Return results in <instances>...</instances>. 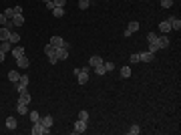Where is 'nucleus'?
Listing matches in <instances>:
<instances>
[{"instance_id": "nucleus-30", "label": "nucleus", "mask_w": 181, "mask_h": 135, "mask_svg": "<svg viewBox=\"0 0 181 135\" xmlns=\"http://www.w3.org/2000/svg\"><path fill=\"white\" fill-rule=\"evenodd\" d=\"M89 4H90V0H79V8H81V10H87V8H89Z\"/></svg>"}, {"instance_id": "nucleus-4", "label": "nucleus", "mask_w": 181, "mask_h": 135, "mask_svg": "<svg viewBox=\"0 0 181 135\" xmlns=\"http://www.w3.org/2000/svg\"><path fill=\"white\" fill-rule=\"evenodd\" d=\"M57 58H58V61H67V58H68V44L67 43L57 48Z\"/></svg>"}, {"instance_id": "nucleus-20", "label": "nucleus", "mask_w": 181, "mask_h": 135, "mask_svg": "<svg viewBox=\"0 0 181 135\" xmlns=\"http://www.w3.org/2000/svg\"><path fill=\"white\" fill-rule=\"evenodd\" d=\"M157 43H159V47H161V48L169 47V36H157Z\"/></svg>"}, {"instance_id": "nucleus-3", "label": "nucleus", "mask_w": 181, "mask_h": 135, "mask_svg": "<svg viewBox=\"0 0 181 135\" xmlns=\"http://www.w3.org/2000/svg\"><path fill=\"white\" fill-rule=\"evenodd\" d=\"M32 133L34 135H48V133H50V129L44 127L40 121H36V123H32Z\"/></svg>"}, {"instance_id": "nucleus-23", "label": "nucleus", "mask_w": 181, "mask_h": 135, "mask_svg": "<svg viewBox=\"0 0 181 135\" xmlns=\"http://www.w3.org/2000/svg\"><path fill=\"white\" fill-rule=\"evenodd\" d=\"M121 77H123V79L131 77V67H129V65H125V67H121Z\"/></svg>"}, {"instance_id": "nucleus-8", "label": "nucleus", "mask_w": 181, "mask_h": 135, "mask_svg": "<svg viewBox=\"0 0 181 135\" xmlns=\"http://www.w3.org/2000/svg\"><path fill=\"white\" fill-rule=\"evenodd\" d=\"M137 30H139V22H137V20H133V22H129V26H127V30H125V36H131V34H133V32H137Z\"/></svg>"}, {"instance_id": "nucleus-2", "label": "nucleus", "mask_w": 181, "mask_h": 135, "mask_svg": "<svg viewBox=\"0 0 181 135\" xmlns=\"http://www.w3.org/2000/svg\"><path fill=\"white\" fill-rule=\"evenodd\" d=\"M28 81H30V79L26 77V75H20L18 83L14 85V87H16V93H18V95H20V93H24L26 89H28Z\"/></svg>"}, {"instance_id": "nucleus-22", "label": "nucleus", "mask_w": 181, "mask_h": 135, "mask_svg": "<svg viewBox=\"0 0 181 135\" xmlns=\"http://www.w3.org/2000/svg\"><path fill=\"white\" fill-rule=\"evenodd\" d=\"M159 48H161V47H159L157 39H155V40H153V43H149V48H147V51H149V53H157Z\"/></svg>"}, {"instance_id": "nucleus-12", "label": "nucleus", "mask_w": 181, "mask_h": 135, "mask_svg": "<svg viewBox=\"0 0 181 135\" xmlns=\"http://www.w3.org/2000/svg\"><path fill=\"white\" fill-rule=\"evenodd\" d=\"M40 123H42L44 127H53V123H54V119H53V115H44V117H40Z\"/></svg>"}, {"instance_id": "nucleus-27", "label": "nucleus", "mask_w": 181, "mask_h": 135, "mask_svg": "<svg viewBox=\"0 0 181 135\" xmlns=\"http://www.w3.org/2000/svg\"><path fill=\"white\" fill-rule=\"evenodd\" d=\"M6 127H8V129H16V119L14 117H8V119H6Z\"/></svg>"}, {"instance_id": "nucleus-15", "label": "nucleus", "mask_w": 181, "mask_h": 135, "mask_svg": "<svg viewBox=\"0 0 181 135\" xmlns=\"http://www.w3.org/2000/svg\"><path fill=\"white\" fill-rule=\"evenodd\" d=\"M48 43L53 44L54 48H58V47H62V44H65V40H62L61 36H50V40H48Z\"/></svg>"}, {"instance_id": "nucleus-7", "label": "nucleus", "mask_w": 181, "mask_h": 135, "mask_svg": "<svg viewBox=\"0 0 181 135\" xmlns=\"http://www.w3.org/2000/svg\"><path fill=\"white\" fill-rule=\"evenodd\" d=\"M87 131V121H76L75 123V127H72V133H85Z\"/></svg>"}, {"instance_id": "nucleus-13", "label": "nucleus", "mask_w": 181, "mask_h": 135, "mask_svg": "<svg viewBox=\"0 0 181 135\" xmlns=\"http://www.w3.org/2000/svg\"><path fill=\"white\" fill-rule=\"evenodd\" d=\"M8 43L12 44V47H14V44H18L20 43V34L18 32H12V30H10V36H8Z\"/></svg>"}, {"instance_id": "nucleus-25", "label": "nucleus", "mask_w": 181, "mask_h": 135, "mask_svg": "<svg viewBox=\"0 0 181 135\" xmlns=\"http://www.w3.org/2000/svg\"><path fill=\"white\" fill-rule=\"evenodd\" d=\"M16 111H18V115H26V113H28V107L18 103V105H16Z\"/></svg>"}, {"instance_id": "nucleus-29", "label": "nucleus", "mask_w": 181, "mask_h": 135, "mask_svg": "<svg viewBox=\"0 0 181 135\" xmlns=\"http://www.w3.org/2000/svg\"><path fill=\"white\" fill-rule=\"evenodd\" d=\"M129 133H131V135H139V133H141V127H139V125H131V127H129Z\"/></svg>"}, {"instance_id": "nucleus-19", "label": "nucleus", "mask_w": 181, "mask_h": 135, "mask_svg": "<svg viewBox=\"0 0 181 135\" xmlns=\"http://www.w3.org/2000/svg\"><path fill=\"white\" fill-rule=\"evenodd\" d=\"M8 36H10V30L6 26H0V40H8Z\"/></svg>"}, {"instance_id": "nucleus-34", "label": "nucleus", "mask_w": 181, "mask_h": 135, "mask_svg": "<svg viewBox=\"0 0 181 135\" xmlns=\"http://www.w3.org/2000/svg\"><path fill=\"white\" fill-rule=\"evenodd\" d=\"M4 16H6V18H12V16H14V8H6L4 10Z\"/></svg>"}, {"instance_id": "nucleus-44", "label": "nucleus", "mask_w": 181, "mask_h": 135, "mask_svg": "<svg viewBox=\"0 0 181 135\" xmlns=\"http://www.w3.org/2000/svg\"><path fill=\"white\" fill-rule=\"evenodd\" d=\"M42 2H48V0H42Z\"/></svg>"}, {"instance_id": "nucleus-39", "label": "nucleus", "mask_w": 181, "mask_h": 135, "mask_svg": "<svg viewBox=\"0 0 181 135\" xmlns=\"http://www.w3.org/2000/svg\"><path fill=\"white\" fill-rule=\"evenodd\" d=\"M131 63H139V53L131 54Z\"/></svg>"}, {"instance_id": "nucleus-5", "label": "nucleus", "mask_w": 181, "mask_h": 135, "mask_svg": "<svg viewBox=\"0 0 181 135\" xmlns=\"http://www.w3.org/2000/svg\"><path fill=\"white\" fill-rule=\"evenodd\" d=\"M153 58H155V53H149V51L139 53V63H151Z\"/></svg>"}, {"instance_id": "nucleus-42", "label": "nucleus", "mask_w": 181, "mask_h": 135, "mask_svg": "<svg viewBox=\"0 0 181 135\" xmlns=\"http://www.w3.org/2000/svg\"><path fill=\"white\" fill-rule=\"evenodd\" d=\"M48 61H50V63H53V65H57V63H58V58H57V54H54V57H48Z\"/></svg>"}, {"instance_id": "nucleus-10", "label": "nucleus", "mask_w": 181, "mask_h": 135, "mask_svg": "<svg viewBox=\"0 0 181 135\" xmlns=\"http://www.w3.org/2000/svg\"><path fill=\"white\" fill-rule=\"evenodd\" d=\"M16 67H20V69H28L30 67V61L26 58V54L20 57V58H16Z\"/></svg>"}, {"instance_id": "nucleus-21", "label": "nucleus", "mask_w": 181, "mask_h": 135, "mask_svg": "<svg viewBox=\"0 0 181 135\" xmlns=\"http://www.w3.org/2000/svg\"><path fill=\"white\" fill-rule=\"evenodd\" d=\"M0 51H2V53H10V51H12V44H10L8 40H2V44H0Z\"/></svg>"}, {"instance_id": "nucleus-32", "label": "nucleus", "mask_w": 181, "mask_h": 135, "mask_svg": "<svg viewBox=\"0 0 181 135\" xmlns=\"http://www.w3.org/2000/svg\"><path fill=\"white\" fill-rule=\"evenodd\" d=\"M95 73H97V75H107V71H105V67H103V65L95 67Z\"/></svg>"}, {"instance_id": "nucleus-38", "label": "nucleus", "mask_w": 181, "mask_h": 135, "mask_svg": "<svg viewBox=\"0 0 181 135\" xmlns=\"http://www.w3.org/2000/svg\"><path fill=\"white\" fill-rule=\"evenodd\" d=\"M54 2V6H62V8H65V2H67V0H53Z\"/></svg>"}, {"instance_id": "nucleus-26", "label": "nucleus", "mask_w": 181, "mask_h": 135, "mask_svg": "<svg viewBox=\"0 0 181 135\" xmlns=\"http://www.w3.org/2000/svg\"><path fill=\"white\" fill-rule=\"evenodd\" d=\"M53 14L57 16V18H61V16L65 14V8H62V6H54V8H53Z\"/></svg>"}, {"instance_id": "nucleus-41", "label": "nucleus", "mask_w": 181, "mask_h": 135, "mask_svg": "<svg viewBox=\"0 0 181 135\" xmlns=\"http://www.w3.org/2000/svg\"><path fill=\"white\" fill-rule=\"evenodd\" d=\"M14 14H22V6H14Z\"/></svg>"}, {"instance_id": "nucleus-6", "label": "nucleus", "mask_w": 181, "mask_h": 135, "mask_svg": "<svg viewBox=\"0 0 181 135\" xmlns=\"http://www.w3.org/2000/svg\"><path fill=\"white\" fill-rule=\"evenodd\" d=\"M165 20L171 24V30H179V28H181V20L177 18V16H167Z\"/></svg>"}, {"instance_id": "nucleus-33", "label": "nucleus", "mask_w": 181, "mask_h": 135, "mask_svg": "<svg viewBox=\"0 0 181 135\" xmlns=\"http://www.w3.org/2000/svg\"><path fill=\"white\" fill-rule=\"evenodd\" d=\"M79 119H81V121H87V123H89V113H87V111H81V113H79Z\"/></svg>"}, {"instance_id": "nucleus-16", "label": "nucleus", "mask_w": 181, "mask_h": 135, "mask_svg": "<svg viewBox=\"0 0 181 135\" xmlns=\"http://www.w3.org/2000/svg\"><path fill=\"white\" fill-rule=\"evenodd\" d=\"M10 20L14 22V26H22V24H24V16H22V14H14Z\"/></svg>"}, {"instance_id": "nucleus-24", "label": "nucleus", "mask_w": 181, "mask_h": 135, "mask_svg": "<svg viewBox=\"0 0 181 135\" xmlns=\"http://www.w3.org/2000/svg\"><path fill=\"white\" fill-rule=\"evenodd\" d=\"M8 79H10V81H12V83L16 85V83H18V79H20V75H18L16 71H8Z\"/></svg>"}, {"instance_id": "nucleus-43", "label": "nucleus", "mask_w": 181, "mask_h": 135, "mask_svg": "<svg viewBox=\"0 0 181 135\" xmlns=\"http://www.w3.org/2000/svg\"><path fill=\"white\" fill-rule=\"evenodd\" d=\"M4 57H6V53H2V51H0V63L4 61Z\"/></svg>"}, {"instance_id": "nucleus-14", "label": "nucleus", "mask_w": 181, "mask_h": 135, "mask_svg": "<svg viewBox=\"0 0 181 135\" xmlns=\"http://www.w3.org/2000/svg\"><path fill=\"white\" fill-rule=\"evenodd\" d=\"M18 103H22V105H28V103H30V93H28V91L20 93V97H18Z\"/></svg>"}, {"instance_id": "nucleus-1", "label": "nucleus", "mask_w": 181, "mask_h": 135, "mask_svg": "<svg viewBox=\"0 0 181 135\" xmlns=\"http://www.w3.org/2000/svg\"><path fill=\"white\" fill-rule=\"evenodd\" d=\"M90 65H87V67L83 69H75V75H76V81H79V85H85L87 81H89V73H90Z\"/></svg>"}, {"instance_id": "nucleus-36", "label": "nucleus", "mask_w": 181, "mask_h": 135, "mask_svg": "<svg viewBox=\"0 0 181 135\" xmlns=\"http://www.w3.org/2000/svg\"><path fill=\"white\" fill-rule=\"evenodd\" d=\"M155 39H157V32H149L147 34V40H149V43H153Z\"/></svg>"}, {"instance_id": "nucleus-28", "label": "nucleus", "mask_w": 181, "mask_h": 135, "mask_svg": "<svg viewBox=\"0 0 181 135\" xmlns=\"http://www.w3.org/2000/svg\"><path fill=\"white\" fill-rule=\"evenodd\" d=\"M28 117L32 123H36V121H40V115H38V111H28Z\"/></svg>"}, {"instance_id": "nucleus-18", "label": "nucleus", "mask_w": 181, "mask_h": 135, "mask_svg": "<svg viewBox=\"0 0 181 135\" xmlns=\"http://www.w3.org/2000/svg\"><path fill=\"white\" fill-rule=\"evenodd\" d=\"M159 30H161V32H169V30H171V24L167 22V20H161V22H159Z\"/></svg>"}, {"instance_id": "nucleus-37", "label": "nucleus", "mask_w": 181, "mask_h": 135, "mask_svg": "<svg viewBox=\"0 0 181 135\" xmlns=\"http://www.w3.org/2000/svg\"><path fill=\"white\" fill-rule=\"evenodd\" d=\"M6 22H8V18H6V16H4V12H2V14H0V26H4Z\"/></svg>"}, {"instance_id": "nucleus-40", "label": "nucleus", "mask_w": 181, "mask_h": 135, "mask_svg": "<svg viewBox=\"0 0 181 135\" xmlns=\"http://www.w3.org/2000/svg\"><path fill=\"white\" fill-rule=\"evenodd\" d=\"M44 4H46V8H48V10H53V8H54V2H53V0H48V2H44Z\"/></svg>"}, {"instance_id": "nucleus-35", "label": "nucleus", "mask_w": 181, "mask_h": 135, "mask_svg": "<svg viewBox=\"0 0 181 135\" xmlns=\"http://www.w3.org/2000/svg\"><path fill=\"white\" fill-rule=\"evenodd\" d=\"M103 67H105V71L109 73V71H113V69H115V65L113 63H103Z\"/></svg>"}, {"instance_id": "nucleus-9", "label": "nucleus", "mask_w": 181, "mask_h": 135, "mask_svg": "<svg viewBox=\"0 0 181 135\" xmlns=\"http://www.w3.org/2000/svg\"><path fill=\"white\" fill-rule=\"evenodd\" d=\"M10 53H12V57H14V61H16V58L24 57V47H18V44H14V47H12V51H10Z\"/></svg>"}, {"instance_id": "nucleus-17", "label": "nucleus", "mask_w": 181, "mask_h": 135, "mask_svg": "<svg viewBox=\"0 0 181 135\" xmlns=\"http://www.w3.org/2000/svg\"><path fill=\"white\" fill-rule=\"evenodd\" d=\"M44 53H46V57H54V54H57V48H54L53 44L48 43L46 47H44Z\"/></svg>"}, {"instance_id": "nucleus-11", "label": "nucleus", "mask_w": 181, "mask_h": 135, "mask_svg": "<svg viewBox=\"0 0 181 135\" xmlns=\"http://www.w3.org/2000/svg\"><path fill=\"white\" fill-rule=\"evenodd\" d=\"M103 63H105V61H103V58H101L99 54H95V57H90V58H89V65H90L93 69L99 67V65H103Z\"/></svg>"}, {"instance_id": "nucleus-31", "label": "nucleus", "mask_w": 181, "mask_h": 135, "mask_svg": "<svg viewBox=\"0 0 181 135\" xmlns=\"http://www.w3.org/2000/svg\"><path fill=\"white\" fill-rule=\"evenodd\" d=\"M173 0H161V8H171Z\"/></svg>"}]
</instances>
